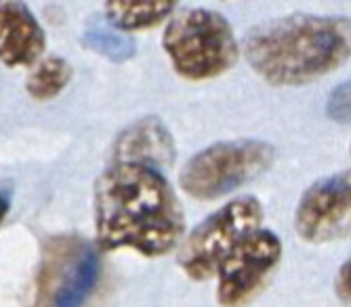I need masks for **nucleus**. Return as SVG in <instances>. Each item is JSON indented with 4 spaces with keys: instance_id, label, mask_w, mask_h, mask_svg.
Returning <instances> with one entry per match:
<instances>
[{
    "instance_id": "17",
    "label": "nucleus",
    "mask_w": 351,
    "mask_h": 307,
    "mask_svg": "<svg viewBox=\"0 0 351 307\" xmlns=\"http://www.w3.org/2000/svg\"><path fill=\"white\" fill-rule=\"evenodd\" d=\"M349 151H351V145H349Z\"/></svg>"
},
{
    "instance_id": "5",
    "label": "nucleus",
    "mask_w": 351,
    "mask_h": 307,
    "mask_svg": "<svg viewBox=\"0 0 351 307\" xmlns=\"http://www.w3.org/2000/svg\"><path fill=\"white\" fill-rule=\"evenodd\" d=\"M261 223L263 206L254 196L230 200L187 234L179 247V267L196 282L213 278L223 259Z\"/></svg>"
},
{
    "instance_id": "10",
    "label": "nucleus",
    "mask_w": 351,
    "mask_h": 307,
    "mask_svg": "<svg viewBox=\"0 0 351 307\" xmlns=\"http://www.w3.org/2000/svg\"><path fill=\"white\" fill-rule=\"evenodd\" d=\"M179 0H104V17L126 34L147 32L169 21Z\"/></svg>"
},
{
    "instance_id": "2",
    "label": "nucleus",
    "mask_w": 351,
    "mask_h": 307,
    "mask_svg": "<svg viewBox=\"0 0 351 307\" xmlns=\"http://www.w3.org/2000/svg\"><path fill=\"white\" fill-rule=\"evenodd\" d=\"M242 51L267 84H309L351 59V19L313 13L267 19L248 29Z\"/></svg>"
},
{
    "instance_id": "12",
    "label": "nucleus",
    "mask_w": 351,
    "mask_h": 307,
    "mask_svg": "<svg viewBox=\"0 0 351 307\" xmlns=\"http://www.w3.org/2000/svg\"><path fill=\"white\" fill-rule=\"evenodd\" d=\"M74 70L61 55H45L27 70L25 93L34 101H53L72 82Z\"/></svg>"
},
{
    "instance_id": "13",
    "label": "nucleus",
    "mask_w": 351,
    "mask_h": 307,
    "mask_svg": "<svg viewBox=\"0 0 351 307\" xmlns=\"http://www.w3.org/2000/svg\"><path fill=\"white\" fill-rule=\"evenodd\" d=\"M80 40L88 51L104 55L106 59L116 61V64H122V61L135 55V42L131 34H126L116 25H112L104 15L86 21Z\"/></svg>"
},
{
    "instance_id": "8",
    "label": "nucleus",
    "mask_w": 351,
    "mask_h": 307,
    "mask_svg": "<svg viewBox=\"0 0 351 307\" xmlns=\"http://www.w3.org/2000/svg\"><path fill=\"white\" fill-rule=\"evenodd\" d=\"M47 34L25 0H0V64L29 70L45 57Z\"/></svg>"
},
{
    "instance_id": "14",
    "label": "nucleus",
    "mask_w": 351,
    "mask_h": 307,
    "mask_svg": "<svg viewBox=\"0 0 351 307\" xmlns=\"http://www.w3.org/2000/svg\"><path fill=\"white\" fill-rule=\"evenodd\" d=\"M326 114L339 125H351V78L330 90Z\"/></svg>"
},
{
    "instance_id": "15",
    "label": "nucleus",
    "mask_w": 351,
    "mask_h": 307,
    "mask_svg": "<svg viewBox=\"0 0 351 307\" xmlns=\"http://www.w3.org/2000/svg\"><path fill=\"white\" fill-rule=\"evenodd\" d=\"M335 291L343 301H351V257L341 265V269L337 273Z\"/></svg>"
},
{
    "instance_id": "9",
    "label": "nucleus",
    "mask_w": 351,
    "mask_h": 307,
    "mask_svg": "<svg viewBox=\"0 0 351 307\" xmlns=\"http://www.w3.org/2000/svg\"><path fill=\"white\" fill-rule=\"evenodd\" d=\"M177 158V145L169 127L158 116H141L126 125L114 139L112 162L143 164L162 171Z\"/></svg>"
},
{
    "instance_id": "11",
    "label": "nucleus",
    "mask_w": 351,
    "mask_h": 307,
    "mask_svg": "<svg viewBox=\"0 0 351 307\" xmlns=\"http://www.w3.org/2000/svg\"><path fill=\"white\" fill-rule=\"evenodd\" d=\"M99 280V257L95 249L84 247L63 273L53 295V307H82Z\"/></svg>"
},
{
    "instance_id": "3",
    "label": "nucleus",
    "mask_w": 351,
    "mask_h": 307,
    "mask_svg": "<svg viewBox=\"0 0 351 307\" xmlns=\"http://www.w3.org/2000/svg\"><path fill=\"white\" fill-rule=\"evenodd\" d=\"M162 49L175 74L189 82H204L230 72L240 55L230 21L204 7L173 13L162 32Z\"/></svg>"
},
{
    "instance_id": "6",
    "label": "nucleus",
    "mask_w": 351,
    "mask_h": 307,
    "mask_svg": "<svg viewBox=\"0 0 351 307\" xmlns=\"http://www.w3.org/2000/svg\"><path fill=\"white\" fill-rule=\"evenodd\" d=\"M282 259V242L269 230L246 236L217 269V301L242 307L257 297Z\"/></svg>"
},
{
    "instance_id": "1",
    "label": "nucleus",
    "mask_w": 351,
    "mask_h": 307,
    "mask_svg": "<svg viewBox=\"0 0 351 307\" xmlns=\"http://www.w3.org/2000/svg\"><path fill=\"white\" fill-rule=\"evenodd\" d=\"M95 238L101 251L129 249L156 259L181 247L185 217L167 175L110 162L93 188Z\"/></svg>"
},
{
    "instance_id": "7",
    "label": "nucleus",
    "mask_w": 351,
    "mask_h": 307,
    "mask_svg": "<svg viewBox=\"0 0 351 307\" xmlns=\"http://www.w3.org/2000/svg\"><path fill=\"white\" fill-rule=\"evenodd\" d=\"M347 223H351V169L315 181L295 208V232L311 244L332 240Z\"/></svg>"
},
{
    "instance_id": "16",
    "label": "nucleus",
    "mask_w": 351,
    "mask_h": 307,
    "mask_svg": "<svg viewBox=\"0 0 351 307\" xmlns=\"http://www.w3.org/2000/svg\"><path fill=\"white\" fill-rule=\"evenodd\" d=\"M9 208H11V200H9V196L0 192V225H3V221H5V217H7Z\"/></svg>"
},
{
    "instance_id": "4",
    "label": "nucleus",
    "mask_w": 351,
    "mask_h": 307,
    "mask_svg": "<svg viewBox=\"0 0 351 307\" xmlns=\"http://www.w3.org/2000/svg\"><path fill=\"white\" fill-rule=\"evenodd\" d=\"M276 162V147L261 139L219 141L194 154L181 169L179 183L196 200H217L259 179Z\"/></svg>"
}]
</instances>
